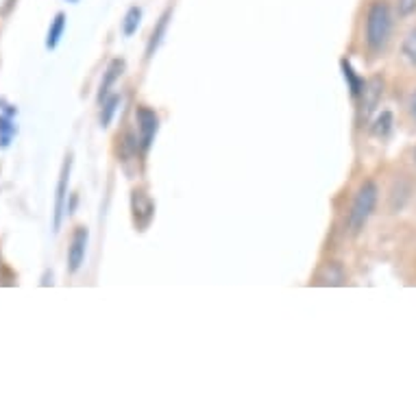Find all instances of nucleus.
Masks as SVG:
<instances>
[{
    "mask_svg": "<svg viewBox=\"0 0 416 416\" xmlns=\"http://www.w3.org/2000/svg\"><path fill=\"white\" fill-rule=\"evenodd\" d=\"M320 281L330 283V286H342L344 283V273H342V269L338 264H327L322 275H320Z\"/></svg>",
    "mask_w": 416,
    "mask_h": 416,
    "instance_id": "14",
    "label": "nucleus"
},
{
    "mask_svg": "<svg viewBox=\"0 0 416 416\" xmlns=\"http://www.w3.org/2000/svg\"><path fill=\"white\" fill-rule=\"evenodd\" d=\"M70 168H72V157L68 155L59 174V184H57V198H55V229L62 227L64 214H66V198H68V181H70Z\"/></svg>",
    "mask_w": 416,
    "mask_h": 416,
    "instance_id": "7",
    "label": "nucleus"
},
{
    "mask_svg": "<svg viewBox=\"0 0 416 416\" xmlns=\"http://www.w3.org/2000/svg\"><path fill=\"white\" fill-rule=\"evenodd\" d=\"M377 196H379V190H377V186L373 181L362 184L360 190L355 192L351 212H349V229H351L353 235H358L364 229V225L369 223L371 214L375 212Z\"/></svg>",
    "mask_w": 416,
    "mask_h": 416,
    "instance_id": "2",
    "label": "nucleus"
},
{
    "mask_svg": "<svg viewBox=\"0 0 416 416\" xmlns=\"http://www.w3.org/2000/svg\"><path fill=\"white\" fill-rule=\"evenodd\" d=\"M66 31V13H57L50 28H48V38H46V48H57L59 40H62Z\"/></svg>",
    "mask_w": 416,
    "mask_h": 416,
    "instance_id": "11",
    "label": "nucleus"
},
{
    "mask_svg": "<svg viewBox=\"0 0 416 416\" xmlns=\"http://www.w3.org/2000/svg\"><path fill=\"white\" fill-rule=\"evenodd\" d=\"M393 33V13L386 0H373L366 11V31L364 40L371 52H381L386 44L390 42Z\"/></svg>",
    "mask_w": 416,
    "mask_h": 416,
    "instance_id": "1",
    "label": "nucleus"
},
{
    "mask_svg": "<svg viewBox=\"0 0 416 416\" xmlns=\"http://www.w3.org/2000/svg\"><path fill=\"white\" fill-rule=\"evenodd\" d=\"M401 50H403V57L407 59V62H410L412 66H416V24L407 31Z\"/></svg>",
    "mask_w": 416,
    "mask_h": 416,
    "instance_id": "15",
    "label": "nucleus"
},
{
    "mask_svg": "<svg viewBox=\"0 0 416 416\" xmlns=\"http://www.w3.org/2000/svg\"><path fill=\"white\" fill-rule=\"evenodd\" d=\"M123 72H125V62L123 59H113V62L107 66V72H105V77H103V83H101V101L103 99H107V94H109V90L113 87V83L123 77Z\"/></svg>",
    "mask_w": 416,
    "mask_h": 416,
    "instance_id": "8",
    "label": "nucleus"
},
{
    "mask_svg": "<svg viewBox=\"0 0 416 416\" xmlns=\"http://www.w3.org/2000/svg\"><path fill=\"white\" fill-rule=\"evenodd\" d=\"M13 3H16V0H0V13L5 16V13L13 7Z\"/></svg>",
    "mask_w": 416,
    "mask_h": 416,
    "instance_id": "20",
    "label": "nucleus"
},
{
    "mask_svg": "<svg viewBox=\"0 0 416 416\" xmlns=\"http://www.w3.org/2000/svg\"><path fill=\"white\" fill-rule=\"evenodd\" d=\"M131 212H133V223L137 229H146L148 225H151V220L155 216V203L146 194V190L135 188L131 192Z\"/></svg>",
    "mask_w": 416,
    "mask_h": 416,
    "instance_id": "5",
    "label": "nucleus"
},
{
    "mask_svg": "<svg viewBox=\"0 0 416 416\" xmlns=\"http://www.w3.org/2000/svg\"><path fill=\"white\" fill-rule=\"evenodd\" d=\"M87 237H90V233H87L85 227H77L74 233H72V237H70V247H68V271L72 275L81 271V266L85 262Z\"/></svg>",
    "mask_w": 416,
    "mask_h": 416,
    "instance_id": "6",
    "label": "nucleus"
},
{
    "mask_svg": "<svg viewBox=\"0 0 416 416\" xmlns=\"http://www.w3.org/2000/svg\"><path fill=\"white\" fill-rule=\"evenodd\" d=\"M140 20H142V9L140 7H131L123 20V31L125 35H133L137 31V26H140Z\"/></svg>",
    "mask_w": 416,
    "mask_h": 416,
    "instance_id": "16",
    "label": "nucleus"
},
{
    "mask_svg": "<svg viewBox=\"0 0 416 416\" xmlns=\"http://www.w3.org/2000/svg\"><path fill=\"white\" fill-rule=\"evenodd\" d=\"M101 103H103V109H101V125H103V127H109L111 120H113V113H116L118 105H120V96H118V94H111V96L103 99Z\"/></svg>",
    "mask_w": 416,
    "mask_h": 416,
    "instance_id": "12",
    "label": "nucleus"
},
{
    "mask_svg": "<svg viewBox=\"0 0 416 416\" xmlns=\"http://www.w3.org/2000/svg\"><path fill=\"white\" fill-rule=\"evenodd\" d=\"M13 133H16V125L11 120V116L9 113L0 116V146H9Z\"/></svg>",
    "mask_w": 416,
    "mask_h": 416,
    "instance_id": "17",
    "label": "nucleus"
},
{
    "mask_svg": "<svg viewBox=\"0 0 416 416\" xmlns=\"http://www.w3.org/2000/svg\"><path fill=\"white\" fill-rule=\"evenodd\" d=\"M373 135L377 137H386L393 131V113L390 111H381V116H377V120L371 127Z\"/></svg>",
    "mask_w": 416,
    "mask_h": 416,
    "instance_id": "13",
    "label": "nucleus"
},
{
    "mask_svg": "<svg viewBox=\"0 0 416 416\" xmlns=\"http://www.w3.org/2000/svg\"><path fill=\"white\" fill-rule=\"evenodd\" d=\"M340 66H342V72H344V79H347V83H349V90H351V96L353 99H360V94H362V90H364V79L362 77H358L355 74V70L351 68V64L347 62V59H342L340 62Z\"/></svg>",
    "mask_w": 416,
    "mask_h": 416,
    "instance_id": "10",
    "label": "nucleus"
},
{
    "mask_svg": "<svg viewBox=\"0 0 416 416\" xmlns=\"http://www.w3.org/2000/svg\"><path fill=\"white\" fill-rule=\"evenodd\" d=\"M168 20H170V11H166V13L159 18L157 26L153 28L151 40H148V46H146V57H148V59H151V57L155 55L157 46L162 44V40H164V35H166V26H168Z\"/></svg>",
    "mask_w": 416,
    "mask_h": 416,
    "instance_id": "9",
    "label": "nucleus"
},
{
    "mask_svg": "<svg viewBox=\"0 0 416 416\" xmlns=\"http://www.w3.org/2000/svg\"><path fill=\"white\" fill-rule=\"evenodd\" d=\"M135 120H137V146L140 151L146 153L148 148H151L155 135H157V129H159V116L146 105H140L135 109Z\"/></svg>",
    "mask_w": 416,
    "mask_h": 416,
    "instance_id": "3",
    "label": "nucleus"
},
{
    "mask_svg": "<svg viewBox=\"0 0 416 416\" xmlns=\"http://www.w3.org/2000/svg\"><path fill=\"white\" fill-rule=\"evenodd\" d=\"M383 96V79L381 77H373L364 83V90L360 94V123H369L373 111L377 109L379 101Z\"/></svg>",
    "mask_w": 416,
    "mask_h": 416,
    "instance_id": "4",
    "label": "nucleus"
},
{
    "mask_svg": "<svg viewBox=\"0 0 416 416\" xmlns=\"http://www.w3.org/2000/svg\"><path fill=\"white\" fill-rule=\"evenodd\" d=\"M416 11V0H397V13L401 18H407Z\"/></svg>",
    "mask_w": 416,
    "mask_h": 416,
    "instance_id": "18",
    "label": "nucleus"
},
{
    "mask_svg": "<svg viewBox=\"0 0 416 416\" xmlns=\"http://www.w3.org/2000/svg\"><path fill=\"white\" fill-rule=\"evenodd\" d=\"M407 111H410V116L414 118V120H416V92L410 96V103H407Z\"/></svg>",
    "mask_w": 416,
    "mask_h": 416,
    "instance_id": "19",
    "label": "nucleus"
}]
</instances>
